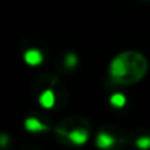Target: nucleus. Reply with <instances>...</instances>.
I'll return each mask as SVG.
<instances>
[{"mask_svg":"<svg viewBox=\"0 0 150 150\" xmlns=\"http://www.w3.org/2000/svg\"><path fill=\"white\" fill-rule=\"evenodd\" d=\"M147 69L149 62L143 53L127 50L112 59L109 65V77L119 86H132L146 77Z\"/></svg>","mask_w":150,"mask_h":150,"instance_id":"1","label":"nucleus"},{"mask_svg":"<svg viewBox=\"0 0 150 150\" xmlns=\"http://www.w3.org/2000/svg\"><path fill=\"white\" fill-rule=\"evenodd\" d=\"M38 93V103L44 109H63L68 103V90L62 81L53 75H41L34 84Z\"/></svg>","mask_w":150,"mask_h":150,"instance_id":"2","label":"nucleus"},{"mask_svg":"<svg viewBox=\"0 0 150 150\" xmlns=\"http://www.w3.org/2000/svg\"><path fill=\"white\" fill-rule=\"evenodd\" d=\"M57 140L65 144L81 146L88 141L91 124L83 116H69L62 119L54 129Z\"/></svg>","mask_w":150,"mask_h":150,"instance_id":"3","label":"nucleus"},{"mask_svg":"<svg viewBox=\"0 0 150 150\" xmlns=\"http://www.w3.org/2000/svg\"><path fill=\"white\" fill-rule=\"evenodd\" d=\"M125 140L122 137L118 135L116 129H102L97 134L96 138V146L99 149H110V147H116L119 146V143H124Z\"/></svg>","mask_w":150,"mask_h":150,"instance_id":"4","label":"nucleus"},{"mask_svg":"<svg viewBox=\"0 0 150 150\" xmlns=\"http://www.w3.org/2000/svg\"><path fill=\"white\" fill-rule=\"evenodd\" d=\"M24 59H25V62H27L28 65L35 66V65H40V63L43 62V54H41V52L37 50V49H30V50L25 52Z\"/></svg>","mask_w":150,"mask_h":150,"instance_id":"5","label":"nucleus"},{"mask_svg":"<svg viewBox=\"0 0 150 150\" xmlns=\"http://www.w3.org/2000/svg\"><path fill=\"white\" fill-rule=\"evenodd\" d=\"M25 128L28 131H31V132H41V131H46L47 129V125L43 124L40 119L31 116V118L25 119Z\"/></svg>","mask_w":150,"mask_h":150,"instance_id":"6","label":"nucleus"},{"mask_svg":"<svg viewBox=\"0 0 150 150\" xmlns=\"http://www.w3.org/2000/svg\"><path fill=\"white\" fill-rule=\"evenodd\" d=\"M125 103H127V99H125L124 94L116 93V94H113V96L110 97V105H112L113 108H122Z\"/></svg>","mask_w":150,"mask_h":150,"instance_id":"7","label":"nucleus"},{"mask_svg":"<svg viewBox=\"0 0 150 150\" xmlns=\"http://www.w3.org/2000/svg\"><path fill=\"white\" fill-rule=\"evenodd\" d=\"M77 63H78V57H77V54H75V53H68L65 56V66L66 68L74 69L75 66H77Z\"/></svg>","mask_w":150,"mask_h":150,"instance_id":"8","label":"nucleus"},{"mask_svg":"<svg viewBox=\"0 0 150 150\" xmlns=\"http://www.w3.org/2000/svg\"><path fill=\"white\" fill-rule=\"evenodd\" d=\"M135 144L140 147V149H149L150 147V137H140Z\"/></svg>","mask_w":150,"mask_h":150,"instance_id":"9","label":"nucleus"}]
</instances>
